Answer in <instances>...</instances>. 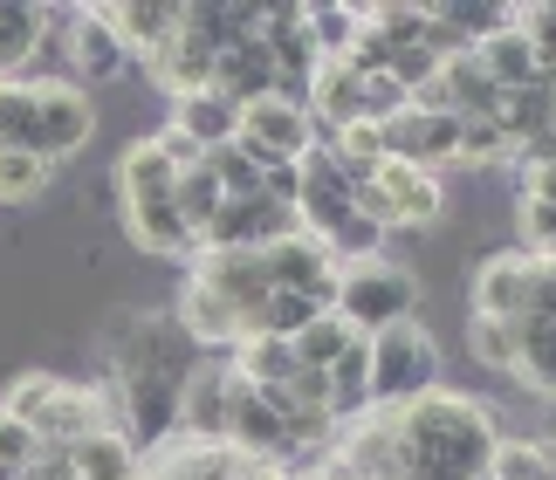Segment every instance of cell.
<instances>
[{
    "mask_svg": "<svg viewBox=\"0 0 556 480\" xmlns=\"http://www.w3.org/2000/svg\"><path fill=\"white\" fill-rule=\"evenodd\" d=\"M516 227H522V248L536 254V261L556 248V206H543V200H516Z\"/></svg>",
    "mask_w": 556,
    "mask_h": 480,
    "instance_id": "d590c367",
    "label": "cell"
},
{
    "mask_svg": "<svg viewBox=\"0 0 556 480\" xmlns=\"http://www.w3.org/2000/svg\"><path fill=\"white\" fill-rule=\"evenodd\" d=\"M213 90H220L227 103H262V97H282V76H275V62L262 49V35L254 41H233V49L213 55Z\"/></svg>",
    "mask_w": 556,
    "mask_h": 480,
    "instance_id": "9a60e30c",
    "label": "cell"
},
{
    "mask_svg": "<svg viewBox=\"0 0 556 480\" xmlns=\"http://www.w3.org/2000/svg\"><path fill=\"white\" fill-rule=\"evenodd\" d=\"M454 165H516V144L495 117H460V159Z\"/></svg>",
    "mask_w": 556,
    "mask_h": 480,
    "instance_id": "83f0119b",
    "label": "cell"
},
{
    "mask_svg": "<svg viewBox=\"0 0 556 480\" xmlns=\"http://www.w3.org/2000/svg\"><path fill=\"white\" fill-rule=\"evenodd\" d=\"M440 49H433V41H405V49H392V62H384V76H392L399 83V90H419V83H433L440 76Z\"/></svg>",
    "mask_w": 556,
    "mask_h": 480,
    "instance_id": "836d02e7",
    "label": "cell"
},
{
    "mask_svg": "<svg viewBox=\"0 0 556 480\" xmlns=\"http://www.w3.org/2000/svg\"><path fill=\"white\" fill-rule=\"evenodd\" d=\"M0 480H21V473H8V467H0Z\"/></svg>",
    "mask_w": 556,
    "mask_h": 480,
    "instance_id": "ab89813d",
    "label": "cell"
},
{
    "mask_svg": "<svg viewBox=\"0 0 556 480\" xmlns=\"http://www.w3.org/2000/svg\"><path fill=\"white\" fill-rule=\"evenodd\" d=\"M384 240H392V233H384L378 220H365V213H351V220L337 227V233H324V248H330V261H337V268H351V261H378V254H384Z\"/></svg>",
    "mask_w": 556,
    "mask_h": 480,
    "instance_id": "4dcf8cb0",
    "label": "cell"
},
{
    "mask_svg": "<svg viewBox=\"0 0 556 480\" xmlns=\"http://www.w3.org/2000/svg\"><path fill=\"white\" fill-rule=\"evenodd\" d=\"M516 179H522V200L556 206V165H516Z\"/></svg>",
    "mask_w": 556,
    "mask_h": 480,
    "instance_id": "f35d334b",
    "label": "cell"
},
{
    "mask_svg": "<svg viewBox=\"0 0 556 480\" xmlns=\"http://www.w3.org/2000/svg\"><path fill=\"white\" fill-rule=\"evenodd\" d=\"M97 14H103V28L124 41L131 62L159 55L165 41H173V28H179V8H159V0H117V8H97Z\"/></svg>",
    "mask_w": 556,
    "mask_h": 480,
    "instance_id": "2e32d148",
    "label": "cell"
},
{
    "mask_svg": "<svg viewBox=\"0 0 556 480\" xmlns=\"http://www.w3.org/2000/svg\"><path fill=\"white\" fill-rule=\"evenodd\" d=\"M233 391H241V370L227 357H200L179 378V440L192 446H220L227 440V412H233Z\"/></svg>",
    "mask_w": 556,
    "mask_h": 480,
    "instance_id": "9c48e42d",
    "label": "cell"
},
{
    "mask_svg": "<svg viewBox=\"0 0 556 480\" xmlns=\"http://www.w3.org/2000/svg\"><path fill=\"white\" fill-rule=\"evenodd\" d=\"M0 412H14V419L28 426L49 453H70L76 440H90V432L111 426L103 391H83L70 378H55V370H28V378H14V391L0 399Z\"/></svg>",
    "mask_w": 556,
    "mask_h": 480,
    "instance_id": "7a4b0ae2",
    "label": "cell"
},
{
    "mask_svg": "<svg viewBox=\"0 0 556 480\" xmlns=\"http://www.w3.org/2000/svg\"><path fill=\"white\" fill-rule=\"evenodd\" d=\"M481 480H549L543 440H516V432H502V446H495V460H488Z\"/></svg>",
    "mask_w": 556,
    "mask_h": 480,
    "instance_id": "1f68e13d",
    "label": "cell"
},
{
    "mask_svg": "<svg viewBox=\"0 0 556 480\" xmlns=\"http://www.w3.org/2000/svg\"><path fill=\"white\" fill-rule=\"evenodd\" d=\"M206 172H213V186H220L227 200H262V165H254L241 144L206 151Z\"/></svg>",
    "mask_w": 556,
    "mask_h": 480,
    "instance_id": "f546056e",
    "label": "cell"
},
{
    "mask_svg": "<svg viewBox=\"0 0 556 480\" xmlns=\"http://www.w3.org/2000/svg\"><path fill=\"white\" fill-rule=\"evenodd\" d=\"M529 316L556 323V261H536V281H529Z\"/></svg>",
    "mask_w": 556,
    "mask_h": 480,
    "instance_id": "8d00e7d4",
    "label": "cell"
},
{
    "mask_svg": "<svg viewBox=\"0 0 556 480\" xmlns=\"http://www.w3.org/2000/svg\"><path fill=\"white\" fill-rule=\"evenodd\" d=\"M0 144L35 151V83L0 76Z\"/></svg>",
    "mask_w": 556,
    "mask_h": 480,
    "instance_id": "4316f807",
    "label": "cell"
},
{
    "mask_svg": "<svg viewBox=\"0 0 556 480\" xmlns=\"http://www.w3.org/2000/svg\"><path fill=\"white\" fill-rule=\"evenodd\" d=\"M262 268H268V289L309 295L316 310H330V295H337V261H330L324 240L289 233V240H275V248H262Z\"/></svg>",
    "mask_w": 556,
    "mask_h": 480,
    "instance_id": "8fae6325",
    "label": "cell"
},
{
    "mask_svg": "<svg viewBox=\"0 0 556 480\" xmlns=\"http://www.w3.org/2000/svg\"><path fill=\"white\" fill-rule=\"evenodd\" d=\"M529 281H536V254L529 248H495L475 261L467 281V316H495V323H522L529 316Z\"/></svg>",
    "mask_w": 556,
    "mask_h": 480,
    "instance_id": "30bf717a",
    "label": "cell"
},
{
    "mask_svg": "<svg viewBox=\"0 0 556 480\" xmlns=\"http://www.w3.org/2000/svg\"><path fill=\"white\" fill-rule=\"evenodd\" d=\"M233 144H241L262 172H268V165H295V159L316 144V124H309V111H303L295 97H262V103H248V111H241Z\"/></svg>",
    "mask_w": 556,
    "mask_h": 480,
    "instance_id": "ba28073f",
    "label": "cell"
},
{
    "mask_svg": "<svg viewBox=\"0 0 556 480\" xmlns=\"http://www.w3.org/2000/svg\"><path fill=\"white\" fill-rule=\"evenodd\" d=\"M35 460H41V440L14 419V412H0V467H8V473H28Z\"/></svg>",
    "mask_w": 556,
    "mask_h": 480,
    "instance_id": "e575fe53",
    "label": "cell"
},
{
    "mask_svg": "<svg viewBox=\"0 0 556 480\" xmlns=\"http://www.w3.org/2000/svg\"><path fill=\"white\" fill-rule=\"evenodd\" d=\"M392 480H405V473H392Z\"/></svg>",
    "mask_w": 556,
    "mask_h": 480,
    "instance_id": "60d3db41",
    "label": "cell"
},
{
    "mask_svg": "<svg viewBox=\"0 0 556 480\" xmlns=\"http://www.w3.org/2000/svg\"><path fill=\"white\" fill-rule=\"evenodd\" d=\"M351 206L365 213V220H378L384 233H399V227H433L440 213H446V179H440V172H419V165H392V159H384L378 179L357 186Z\"/></svg>",
    "mask_w": 556,
    "mask_h": 480,
    "instance_id": "5b68a950",
    "label": "cell"
},
{
    "mask_svg": "<svg viewBox=\"0 0 556 480\" xmlns=\"http://www.w3.org/2000/svg\"><path fill=\"white\" fill-rule=\"evenodd\" d=\"M516 28L529 41V55H536V76L556 70V0H536V8H516Z\"/></svg>",
    "mask_w": 556,
    "mask_h": 480,
    "instance_id": "d6a6232c",
    "label": "cell"
},
{
    "mask_svg": "<svg viewBox=\"0 0 556 480\" xmlns=\"http://www.w3.org/2000/svg\"><path fill=\"white\" fill-rule=\"evenodd\" d=\"M330 310L344 316L357 337H378V330H392V323H413V310H419V275L405 268V261H392V254L351 261V268H337Z\"/></svg>",
    "mask_w": 556,
    "mask_h": 480,
    "instance_id": "277c9868",
    "label": "cell"
},
{
    "mask_svg": "<svg viewBox=\"0 0 556 480\" xmlns=\"http://www.w3.org/2000/svg\"><path fill=\"white\" fill-rule=\"evenodd\" d=\"M186 275L200 281V289H213V295H220L233 316H241V343H248V337H262L268 268H262V254H254V248H200Z\"/></svg>",
    "mask_w": 556,
    "mask_h": 480,
    "instance_id": "52a82bcc",
    "label": "cell"
},
{
    "mask_svg": "<svg viewBox=\"0 0 556 480\" xmlns=\"http://www.w3.org/2000/svg\"><path fill=\"white\" fill-rule=\"evenodd\" d=\"M399 432V473L405 480H481L502 446V412L475 391H426L419 405L392 412Z\"/></svg>",
    "mask_w": 556,
    "mask_h": 480,
    "instance_id": "6da1fadb",
    "label": "cell"
},
{
    "mask_svg": "<svg viewBox=\"0 0 556 480\" xmlns=\"http://www.w3.org/2000/svg\"><path fill=\"white\" fill-rule=\"evenodd\" d=\"M495 124L508 130V144H529V138H543V130L556 124V97L543 90V76L536 83H522V90H502V111H495Z\"/></svg>",
    "mask_w": 556,
    "mask_h": 480,
    "instance_id": "7402d4cb",
    "label": "cell"
},
{
    "mask_svg": "<svg viewBox=\"0 0 556 480\" xmlns=\"http://www.w3.org/2000/svg\"><path fill=\"white\" fill-rule=\"evenodd\" d=\"M173 206H179V220L192 227V240H206V227L220 220V206H227V192L213 186V172H206V159H200V165H186L179 179H173Z\"/></svg>",
    "mask_w": 556,
    "mask_h": 480,
    "instance_id": "603a6c76",
    "label": "cell"
},
{
    "mask_svg": "<svg viewBox=\"0 0 556 480\" xmlns=\"http://www.w3.org/2000/svg\"><path fill=\"white\" fill-rule=\"evenodd\" d=\"M49 179H55L49 159H35L21 144H0V206H35L49 192Z\"/></svg>",
    "mask_w": 556,
    "mask_h": 480,
    "instance_id": "cb8c5ba5",
    "label": "cell"
},
{
    "mask_svg": "<svg viewBox=\"0 0 556 480\" xmlns=\"http://www.w3.org/2000/svg\"><path fill=\"white\" fill-rule=\"evenodd\" d=\"M440 90H446V111H454V117H495L502 111V90L488 83L475 49H460V55L440 62Z\"/></svg>",
    "mask_w": 556,
    "mask_h": 480,
    "instance_id": "d6986e66",
    "label": "cell"
},
{
    "mask_svg": "<svg viewBox=\"0 0 556 480\" xmlns=\"http://www.w3.org/2000/svg\"><path fill=\"white\" fill-rule=\"evenodd\" d=\"M227 364L241 370V384H248V391H268V399H282L289 378L303 370V364H295V351H289V343H275V337H248V343H233Z\"/></svg>",
    "mask_w": 556,
    "mask_h": 480,
    "instance_id": "ffe728a7",
    "label": "cell"
},
{
    "mask_svg": "<svg viewBox=\"0 0 556 480\" xmlns=\"http://www.w3.org/2000/svg\"><path fill=\"white\" fill-rule=\"evenodd\" d=\"M467 357L481 370H516V323H495V316H467Z\"/></svg>",
    "mask_w": 556,
    "mask_h": 480,
    "instance_id": "484cf974",
    "label": "cell"
},
{
    "mask_svg": "<svg viewBox=\"0 0 556 480\" xmlns=\"http://www.w3.org/2000/svg\"><path fill=\"white\" fill-rule=\"evenodd\" d=\"M97 138V97L70 76H35V159H76Z\"/></svg>",
    "mask_w": 556,
    "mask_h": 480,
    "instance_id": "8992f818",
    "label": "cell"
},
{
    "mask_svg": "<svg viewBox=\"0 0 556 480\" xmlns=\"http://www.w3.org/2000/svg\"><path fill=\"white\" fill-rule=\"evenodd\" d=\"M70 473L76 480H138L144 460H138V446L124 440L117 426H103V432H90V440L70 446Z\"/></svg>",
    "mask_w": 556,
    "mask_h": 480,
    "instance_id": "ac0fdd59",
    "label": "cell"
},
{
    "mask_svg": "<svg viewBox=\"0 0 556 480\" xmlns=\"http://www.w3.org/2000/svg\"><path fill=\"white\" fill-rule=\"evenodd\" d=\"M62 55H70V70H76L83 90H90V83H117L124 70H131L124 41L103 28V14H97V8H83L70 28H62Z\"/></svg>",
    "mask_w": 556,
    "mask_h": 480,
    "instance_id": "4fadbf2b",
    "label": "cell"
},
{
    "mask_svg": "<svg viewBox=\"0 0 556 480\" xmlns=\"http://www.w3.org/2000/svg\"><path fill=\"white\" fill-rule=\"evenodd\" d=\"M426 391H440V337L426 330L419 316L378 330L371 337V384H365L371 412H405V405H419Z\"/></svg>",
    "mask_w": 556,
    "mask_h": 480,
    "instance_id": "3957f363",
    "label": "cell"
},
{
    "mask_svg": "<svg viewBox=\"0 0 556 480\" xmlns=\"http://www.w3.org/2000/svg\"><path fill=\"white\" fill-rule=\"evenodd\" d=\"M309 14V41H316V55L324 62H344V49H351V35H357V8H344V0H330V8H303Z\"/></svg>",
    "mask_w": 556,
    "mask_h": 480,
    "instance_id": "f1b7e54d",
    "label": "cell"
},
{
    "mask_svg": "<svg viewBox=\"0 0 556 480\" xmlns=\"http://www.w3.org/2000/svg\"><path fill=\"white\" fill-rule=\"evenodd\" d=\"M55 14L35 8V0H0V76H35V62L49 55Z\"/></svg>",
    "mask_w": 556,
    "mask_h": 480,
    "instance_id": "5bb4252c",
    "label": "cell"
},
{
    "mask_svg": "<svg viewBox=\"0 0 556 480\" xmlns=\"http://www.w3.org/2000/svg\"><path fill=\"white\" fill-rule=\"evenodd\" d=\"M351 337H357L351 323L337 316V310H324V316H316V323H309L303 337L289 343V351H295V364H303V370H330L337 357H344V343H351Z\"/></svg>",
    "mask_w": 556,
    "mask_h": 480,
    "instance_id": "d4e9b609",
    "label": "cell"
},
{
    "mask_svg": "<svg viewBox=\"0 0 556 480\" xmlns=\"http://www.w3.org/2000/svg\"><path fill=\"white\" fill-rule=\"evenodd\" d=\"M173 130H186L200 151H220L233 144V130H241V103H227L220 90H192V97H173Z\"/></svg>",
    "mask_w": 556,
    "mask_h": 480,
    "instance_id": "e0dca14e",
    "label": "cell"
},
{
    "mask_svg": "<svg viewBox=\"0 0 556 480\" xmlns=\"http://www.w3.org/2000/svg\"><path fill=\"white\" fill-rule=\"evenodd\" d=\"M152 144L165 151V159H173V172H186V165H200V159H206V151L192 144L186 130H173V124H159V130H152Z\"/></svg>",
    "mask_w": 556,
    "mask_h": 480,
    "instance_id": "74e56055",
    "label": "cell"
},
{
    "mask_svg": "<svg viewBox=\"0 0 556 480\" xmlns=\"http://www.w3.org/2000/svg\"><path fill=\"white\" fill-rule=\"evenodd\" d=\"M384 138V159L392 165H419V172H440L460 159V117H426V111H405L378 130Z\"/></svg>",
    "mask_w": 556,
    "mask_h": 480,
    "instance_id": "7c38bea8",
    "label": "cell"
},
{
    "mask_svg": "<svg viewBox=\"0 0 556 480\" xmlns=\"http://www.w3.org/2000/svg\"><path fill=\"white\" fill-rule=\"evenodd\" d=\"M475 62L488 70V83H495V90H522V83H536V55H529L516 14H508L488 41H475Z\"/></svg>",
    "mask_w": 556,
    "mask_h": 480,
    "instance_id": "44dd1931",
    "label": "cell"
}]
</instances>
